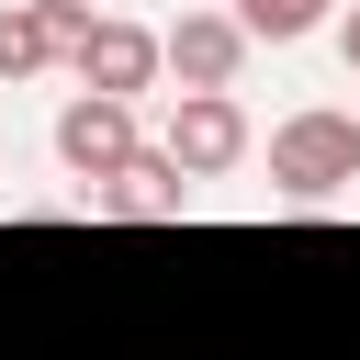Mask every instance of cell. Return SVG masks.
Here are the masks:
<instances>
[{
  "instance_id": "cell-10",
  "label": "cell",
  "mask_w": 360,
  "mask_h": 360,
  "mask_svg": "<svg viewBox=\"0 0 360 360\" xmlns=\"http://www.w3.org/2000/svg\"><path fill=\"white\" fill-rule=\"evenodd\" d=\"M338 56L360 68V0H338Z\"/></svg>"
},
{
  "instance_id": "cell-2",
  "label": "cell",
  "mask_w": 360,
  "mask_h": 360,
  "mask_svg": "<svg viewBox=\"0 0 360 360\" xmlns=\"http://www.w3.org/2000/svg\"><path fill=\"white\" fill-rule=\"evenodd\" d=\"M248 146H259V135H248V101H236V90H180V112H169V135H158V158H169L180 180H225Z\"/></svg>"
},
{
  "instance_id": "cell-9",
  "label": "cell",
  "mask_w": 360,
  "mask_h": 360,
  "mask_svg": "<svg viewBox=\"0 0 360 360\" xmlns=\"http://www.w3.org/2000/svg\"><path fill=\"white\" fill-rule=\"evenodd\" d=\"M90 22H101V11H90V0H45V34H56V68H68V56H79V34H90Z\"/></svg>"
},
{
  "instance_id": "cell-4",
  "label": "cell",
  "mask_w": 360,
  "mask_h": 360,
  "mask_svg": "<svg viewBox=\"0 0 360 360\" xmlns=\"http://www.w3.org/2000/svg\"><path fill=\"white\" fill-rule=\"evenodd\" d=\"M68 79H79V90H101V101H135V90H158V79H169V56H158V34H146V22H112V11H101V22L79 34V56H68Z\"/></svg>"
},
{
  "instance_id": "cell-1",
  "label": "cell",
  "mask_w": 360,
  "mask_h": 360,
  "mask_svg": "<svg viewBox=\"0 0 360 360\" xmlns=\"http://www.w3.org/2000/svg\"><path fill=\"white\" fill-rule=\"evenodd\" d=\"M270 180L292 191V202H338L349 180H360V112H281L270 124Z\"/></svg>"
},
{
  "instance_id": "cell-6",
  "label": "cell",
  "mask_w": 360,
  "mask_h": 360,
  "mask_svg": "<svg viewBox=\"0 0 360 360\" xmlns=\"http://www.w3.org/2000/svg\"><path fill=\"white\" fill-rule=\"evenodd\" d=\"M90 202H101L112 225H180V214H191V180H180V169H169V158L146 146V158H135L124 180H101Z\"/></svg>"
},
{
  "instance_id": "cell-7",
  "label": "cell",
  "mask_w": 360,
  "mask_h": 360,
  "mask_svg": "<svg viewBox=\"0 0 360 360\" xmlns=\"http://www.w3.org/2000/svg\"><path fill=\"white\" fill-rule=\"evenodd\" d=\"M45 68H56L45 0H0V90H11V79H45Z\"/></svg>"
},
{
  "instance_id": "cell-8",
  "label": "cell",
  "mask_w": 360,
  "mask_h": 360,
  "mask_svg": "<svg viewBox=\"0 0 360 360\" xmlns=\"http://www.w3.org/2000/svg\"><path fill=\"white\" fill-rule=\"evenodd\" d=\"M236 22H248V45H304L338 22V0H236Z\"/></svg>"
},
{
  "instance_id": "cell-3",
  "label": "cell",
  "mask_w": 360,
  "mask_h": 360,
  "mask_svg": "<svg viewBox=\"0 0 360 360\" xmlns=\"http://www.w3.org/2000/svg\"><path fill=\"white\" fill-rule=\"evenodd\" d=\"M135 158H146V135H135V101H101V90H79V101L56 112V169H68V180H90V191H101V180H124Z\"/></svg>"
},
{
  "instance_id": "cell-5",
  "label": "cell",
  "mask_w": 360,
  "mask_h": 360,
  "mask_svg": "<svg viewBox=\"0 0 360 360\" xmlns=\"http://www.w3.org/2000/svg\"><path fill=\"white\" fill-rule=\"evenodd\" d=\"M158 56H169L180 90H236V68H248V22H236V11H180V22L158 34Z\"/></svg>"
}]
</instances>
